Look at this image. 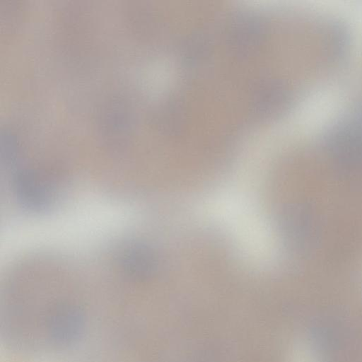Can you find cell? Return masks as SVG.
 <instances>
[{"mask_svg":"<svg viewBox=\"0 0 362 362\" xmlns=\"http://www.w3.org/2000/svg\"><path fill=\"white\" fill-rule=\"evenodd\" d=\"M13 189L18 203L33 212L48 210L55 201V187L52 181L42 173L23 169L13 177Z\"/></svg>","mask_w":362,"mask_h":362,"instance_id":"1","label":"cell"},{"mask_svg":"<svg viewBox=\"0 0 362 362\" xmlns=\"http://www.w3.org/2000/svg\"><path fill=\"white\" fill-rule=\"evenodd\" d=\"M119 267L129 279L143 281L156 271L158 259L153 250L141 242L127 244L118 256Z\"/></svg>","mask_w":362,"mask_h":362,"instance_id":"2","label":"cell"}]
</instances>
